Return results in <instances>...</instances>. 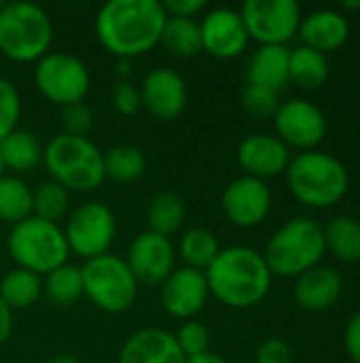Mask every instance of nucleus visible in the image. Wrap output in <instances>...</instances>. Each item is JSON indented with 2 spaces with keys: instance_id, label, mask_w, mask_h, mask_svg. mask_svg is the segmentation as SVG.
<instances>
[{
  "instance_id": "f257e3e1",
  "label": "nucleus",
  "mask_w": 360,
  "mask_h": 363,
  "mask_svg": "<svg viewBox=\"0 0 360 363\" xmlns=\"http://www.w3.org/2000/svg\"><path fill=\"white\" fill-rule=\"evenodd\" d=\"M166 19L157 0H110L95 15V36L117 60H132L159 45Z\"/></svg>"
},
{
  "instance_id": "f03ea898",
  "label": "nucleus",
  "mask_w": 360,
  "mask_h": 363,
  "mask_svg": "<svg viewBox=\"0 0 360 363\" xmlns=\"http://www.w3.org/2000/svg\"><path fill=\"white\" fill-rule=\"evenodd\" d=\"M204 274L208 291L229 308L257 306L272 287V272L263 255L250 247L221 249Z\"/></svg>"
},
{
  "instance_id": "7ed1b4c3",
  "label": "nucleus",
  "mask_w": 360,
  "mask_h": 363,
  "mask_svg": "<svg viewBox=\"0 0 360 363\" xmlns=\"http://www.w3.org/2000/svg\"><path fill=\"white\" fill-rule=\"evenodd\" d=\"M42 162L51 179L68 191H93L106 179L104 153L87 136H53L42 149Z\"/></svg>"
},
{
  "instance_id": "20e7f679",
  "label": "nucleus",
  "mask_w": 360,
  "mask_h": 363,
  "mask_svg": "<svg viewBox=\"0 0 360 363\" xmlns=\"http://www.w3.org/2000/svg\"><path fill=\"white\" fill-rule=\"evenodd\" d=\"M286 183L291 194L301 204L312 208H329L346 196L350 174L337 157L314 149L291 160L286 168Z\"/></svg>"
},
{
  "instance_id": "39448f33",
  "label": "nucleus",
  "mask_w": 360,
  "mask_h": 363,
  "mask_svg": "<svg viewBox=\"0 0 360 363\" xmlns=\"http://www.w3.org/2000/svg\"><path fill=\"white\" fill-rule=\"evenodd\" d=\"M323 225L310 217H297L284 223L267 242L263 259L272 277L297 279L303 272L320 266L325 257Z\"/></svg>"
},
{
  "instance_id": "423d86ee",
  "label": "nucleus",
  "mask_w": 360,
  "mask_h": 363,
  "mask_svg": "<svg viewBox=\"0 0 360 363\" xmlns=\"http://www.w3.org/2000/svg\"><path fill=\"white\" fill-rule=\"evenodd\" d=\"M53 43V23L34 2H4L0 11V53L13 62H38Z\"/></svg>"
},
{
  "instance_id": "0eeeda50",
  "label": "nucleus",
  "mask_w": 360,
  "mask_h": 363,
  "mask_svg": "<svg viewBox=\"0 0 360 363\" xmlns=\"http://www.w3.org/2000/svg\"><path fill=\"white\" fill-rule=\"evenodd\" d=\"M6 249L17 268L34 274H49L68 262L70 249L64 230L57 223L28 217L15 223L6 238Z\"/></svg>"
},
{
  "instance_id": "6e6552de",
  "label": "nucleus",
  "mask_w": 360,
  "mask_h": 363,
  "mask_svg": "<svg viewBox=\"0 0 360 363\" xmlns=\"http://www.w3.org/2000/svg\"><path fill=\"white\" fill-rule=\"evenodd\" d=\"M83 296L104 313H125L138 298V281L119 255L106 253L81 266Z\"/></svg>"
},
{
  "instance_id": "1a4fd4ad",
  "label": "nucleus",
  "mask_w": 360,
  "mask_h": 363,
  "mask_svg": "<svg viewBox=\"0 0 360 363\" xmlns=\"http://www.w3.org/2000/svg\"><path fill=\"white\" fill-rule=\"evenodd\" d=\"M34 81L38 91L62 108L83 102L91 85L87 66L76 55L62 51H49L36 62Z\"/></svg>"
},
{
  "instance_id": "9d476101",
  "label": "nucleus",
  "mask_w": 360,
  "mask_h": 363,
  "mask_svg": "<svg viewBox=\"0 0 360 363\" xmlns=\"http://www.w3.org/2000/svg\"><path fill=\"white\" fill-rule=\"evenodd\" d=\"M117 234V221L112 211L102 202H85L76 206L64 228V236L70 253L85 262L106 255Z\"/></svg>"
},
{
  "instance_id": "9b49d317",
  "label": "nucleus",
  "mask_w": 360,
  "mask_h": 363,
  "mask_svg": "<svg viewBox=\"0 0 360 363\" xmlns=\"http://www.w3.org/2000/svg\"><path fill=\"white\" fill-rule=\"evenodd\" d=\"M246 32L261 45H286L301 23L295 0H246L240 11Z\"/></svg>"
},
{
  "instance_id": "f8f14e48",
  "label": "nucleus",
  "mask_w": 360,
  "mask_h": 363,
  "mask_svg": "<svg viewBox=\"0 0 360 363\" xmlns=\"http://www.w3.org/2000/svg\"><path fill=\"white\" fill-rule=\"evenodd\" d=\"M276 136L291 149L314 151L327 134V119L323 111L308 100H289L282 102L274 115Z\"/></svg>"
},
{
  "instance_id": "ddd939ff",
  "label": "nucleus",
  "mask_w": 360,
  "mask_h": 363,
  "mask_svg": "<svg viewBox=\"0 0 360 363\" xmlns=\"http://www.w3.org/2000/svg\"><path fill=\"white\" fill-rule=\"evenodd\" d=\"M125 264L138 283L161 285L176 270V249L170 238L146 230L132 240Z\"/></svg>"
},
{
  "instance_id": "4468645a",
  "label": "nucleus",
  "mask_w": 360,
  "mask_h": 363,
  "mask_svg": "<svg viewBox=\"0 0 360 363\" xmlns=\"http://www.w3.org/2000/svg\"><path fill=\"white\" fill-rule=\"evenodd\" d=\"M223 211L238 228H255L272 211V189L255 177H238L223 191Z\"/></svg>"
},
{
  "instance_id": "2eb2a0df",
  "label": "nucleus",
  "mask_w": 360,
  "mask_h": 363,
  "mask_svg": "<svg viewBox=\"0 0 360 363\" xmlns=\"http://www.w3.org/2000/svg\"><path fill=\"white\" fill-rule=\"evenodd\" d=\"M199 32L202 51L219 60L238 57L250 40L240 11L227 6L208 11L206 17L199 21Z\"/></svg>"
},
{
  "instance_id": "dca6fc26",
  "label": "nucleus",
  "mask_w": 360,
  "mask_h": 363,
  "mask_svg": "<svg viewBox=\"0 0 360 363\" xmlns=\"http://www.w3.org/2000/svg\"><path fill=\"white\" fill-rule=\"evenodd\" d=\"M140 100L149 115L159 121H172L180 117L187 106V83L168 66L155 68L140 85Z\"/></svg>"
},
{
  "instance_id": "f3484780",
  "label": "nucleus",
  "mask_w": 360,
  "mask_h": 363,
  "mask_svg": "<svg viewBox=\"0 0 360 363\" xmlns=\"http://www.w3.org/2000/svg\"><path fill=\"white\" fill-rule=\"evenodd\" d=\"M206 274L193 268H178L161 283V306L174 319H193L208 302Z\"/></svg>"
},
{
  "instance_id": "a211bd4d",
  "label": "nucleus",
  "mask_w": 360,
  "mask_h": 363,
  "mask_svg": "<svg viewBox=\"0 0 360 363\" xmlns=\"http://www.w3.org/2000/svg\"><path fill=\"white\" fill-rule=\"evenodd\" d=\"M291 160V149L276 134H250L238 147L240 166L261 181L286 172Z\"/></svg>"
},
{
  "instance_id": "6ab92c4d",
  "label": "nucleus",
  "mask_w": 360,
  "mask_h": 363,
  "mask_svg": "<svg viewBox=\"0 0 360 363\" xmlns=\"http://www.w3.org/2000/svg\"><path fill=\"white\" fill-rule=\"evenodd\" d=\"M185 359L174 334L159 328L132 334L119 355V363H185Z\"/></svg>"
},
{
  "instance_id": "aec40b11",
  "label": "nucleus",
  "mask_w": 360,
  "mask_h": 363,
  "mask_svg": "<svg viewBox=\"0 0 360 363\" xmlns=\"http://www.w3.org/2000/svg\"><path fill=\"white\" fill-rule=\"evenodd\" d=\"M344 289V281L337 270L329 266H316L301 277H297L295 283V300L303 311L310 313H323L331 308Z\"/></svg>"
},
{
  "instance_id": "412c9836",
  "label": "nucleus",
  "mask_w": 360,
  "mask_h": 363,
  "mask_svg": "<svg viewBox=\"0 0 360 363\" xmlns=\"http://www.w3.org/2000/svg\"><path fill=\"white\" fill-rule=\"evenodd\" d=\"M306 47H312L320 53L339 49L350 36L348 17L333 9H320L301 19L299 32Z\"/></svg>"
},
{
  "instance_id": "4be33fe9",
  "label": "nucleus",
  "mask_w": 360,
  "mask_h": 363,
  "mask_svg": "<svg viewBox=\"0 0 360 363\" xmlns=\"http://www.w3.org/2000/svg\"><path fill=\"white\" fill-rule=\"evenodd\" d=\"M289 57H291V49H286V45H261L250 55L246 66L248 85H261L280 91L291 81Z\"/></svg>"
},
{
  "instance_id": "5701e85b",
  "label": "nucleus",
  "mask_w": 360,
  "mask_h": 363,
  "mask_svg": "<svg viewBox=\"0 0 360 363\" xmlns=\"http://www.w3.org/2000/svg\"><path fill=\"white\" fill-rule=\"evenodd\" d=\"M0 157L6 170L30 172L42 162V147L32 132L17 128L0 140Z\"/></svg>"
},
{
  "instance_id": "b1692460",
  "label": "nucleus",
  "mask_w": 360,
  "mask_h": 363,
  "mask_svg": "<svg viewBox=\"0 0 360 363\" xmlns=\"http://www.w3.org/2000/svg\"><path fill=\"white\" fill-rule=\"evenodd\" d=\"M289 79L299 85L301 89H318L327 83L329 79V62L327 55L299 45L295 49H291V57H289Z\"/></svg>"
},
{
  "instance_id": "393cba45",
  "label": "nucleus",
  "mask_w": 360,
  "mask_h": 363,
  "mask_svg": "<svg viewBox=\"0 0 360 363\" xmlns=\"http://www.w3.org/2000/svg\"><path fill=\"white\" fill-rule=\"evenodd\" d=\"M325 249L337 259L356 264L360 262V221L348 215L333 217L325 228Z\"/></svg>"
},
{
  "instance_id": "a878e982",
  "label": "nucleus",
  "mask_w": 360,
  "mask_h": 363,
  "mask_svg": "<svg viewBox=\"0 0 360 363\" xmlns=\"http://www.w3.org/2000/svg\"><path fill=\"white\" fill-rule=\"evenodd\" d=\"M185 215H187L185 200L176 191H159L151 200L149 211H146L149 232L170 238L172 234H176L180 230Z\"/></svg>"
},
{
  "instance_id": "bb28decb",
  "label": "nucleus",
  "mask_w": 360,
  "mask_h": 363,
  "mask_svg": "<svg viewBox=\"0 0 360 363\" xmlns=\"http://www.w3.org/2000/svg\"><path fill=\"white\" fill-rule=\"evenodd\" d=\"M42 294V281L38 274L23 268L8 270L0 281V298L11 311L30 308Z\"/></svg>"
},
{
  "instance_id": "cd10ccee",
  "label": "nucleus",
  "mask_w": 360,
  "mask_h": 363,
  "mask_svg": "<svg viewBox=\"0 0 360 363\" xmlns=\"http://www.w3.org/2000/svg\"><path fill=\"white\" fill-rule=\"evenodd\" d=\"M219 253H221V247H219L216 236L204 228H193L185 232L178 245V255L185 262V266L199 270V272H206Z\"/></svg>"
},
{
  "instance_id": "c85d7f7f",
  "label": "nucleus",
  "mask_w": 360,
  "mask_h": 363,
  "mask_svg": "<svg viewBox=\"0 0 360 363\" xmlns=\"http://www.w3.org/2000/svg\"><path fill=\"white\" fill-rule=\"evenodd\" d=\"M159 45H163L170 53L180 55V57H193V55L202 53L199 21L168 17L163 23V30H161Z\"/></svg>"
},
{
  "instance_id": "c756f323",
  "label": "nucleus",
  "mask_w": 360,
  "mask_h": 363,
  "mask_svg": "<svg viewBox=\"0 0 360 363\" xmlns=\"http://www.w3.org/2000/svg\"><path fill=\"white\" fill-rule=\"evenodd\" d=\"M32 217V189L19 177H0V221L19 223Z\"/></svg>"
},
{
  "instance_id": "7c9ffc66",
  "label": "nucleus",
  "mask_w": 360,
  "mask_h": 363,
  "mask_svg": "<svg viewBox=\"0 0 360 363\" xmlns=\"http://www.w3.org/2000/svg\"><path fill=\"white\" fill-rule=\"evenodd\" d=\"M42 291L57 306H70V304H74L83 296L81 268L74 266V264H68V262L62 264L59 268H55L53 272H49L45 277Z\"/></svg>"
},
{
  "instance_id": "2f4dec72",
  "label": "nucleus",
  "mask_w": 360,
  "mask_h": 363,
  "mask_svg": "<svg viewBox=\"0 0 360 363\" xmlns=\"http://www.w3.org/2000/svg\"><path fill=\"white\" fill-rule=\"evenodd\" d=\"M146 168L144 153L134 145H117L104 153V170L106 179L117 183H132L142 177Z\"/></svg>"
},
{
  "instance_id": "473e14b6",
  "label": "nucleus",
  "mask_w": 360,
  "mask_h": 363,
  "mask_svg": "<svg viewBox=\"0 0 360 363\" xmlns=\"http://www.w3.org/2000/svg\"><path fill=\"white\" fill-rule=\"evenodd\" d=\"M68 208H70V191L55 181H47L38 185L36 191H32V215L42 221L57 223L62 217H66Z\"/></svg>"
},
{
  "instance_id": "72a5a7b5",
  "label": "nucleus",
  "mask_w": 360,
  "mask_h": 363,
  "mask_svg": "<svg viewBox=\"0 0 360 363\" xmlns=\"http://www.w3.org/2000/svg\"><path fill=\"white\" fill-rule=\"evenodd\" d=\"M242 104L257 119H274L282 102H280V91L261 85H246L242 91Z\"/></svg>"
},
{
  "instance_id": "f704fd0d",
  "label": "nucleus",
  "mask_w": 360,
  "mask_h": 363,
  "mask_svg": "<svg viewBox=\"0 0 360 363\" xmlns=\"http://www.w3.org/2000/svg\"><path fill=\"white\" fill-rule=\"evenodd\" d=\"M21 117V98L17 87L0 77V140L6 138L13 130H17Z\"/></svg>"
},
{
  "instance_id": "c9c22d12",
  "label": "nucleus",
  "mask_w": 360,
  "mask_h": 363,
  "mask_svg": "<svg viewBox=\"0 0 360 363\" xmlns=\"http://www.w3.org/2000/svg\"><path fill=\"white\" fill-rule=\"evenodd\" d=\"M174 338H176L178 349L182 351L185 357H193V355L206 353L208 345H210V334H208L206 325L195 321V319L185 321Z\"/></svg>"
},
{
  "instance_id": "e433bc0d",
  "label": "nucleus",
  "mask_w": 360,
  "mask_h": 363,
  "mask_svg": "<svg viewBox=\"0 0 360 363\" xmlns=\"http://www.w3.org/2000/svg\"><path fill=\"white\" fill-rule=\"evenodd\" d=\"M62 125H64V134L85 136L93 125V113L85 102L68 104L62 108Z\"/></svg>"
},
{
  "instance_id": "4c0bfd02",
  "label": "nucleus",
  "mask_w": 360,
  "mask_h": 363,
  "mask_svg": "<svg viewBox=\"0 0 360 363\" xmlns=\"http://www.w3.org/2000/svg\"><path fill=\"white\" fill-rule=\"evenodd\" d=\"M110 102L112 108L123 115V117H132L142 108V100H140V89L136 85H132L129 81H117L110 94Z\"/></svg>"
},
{
  "instance_id": "58836bf2",
  "label": "nucleus",
  "mask_w": 360,
  "mask_h": 363,
  "mask_svg": "<svg viewBox=\"0 0 360 363\" xmlns=\"http://www.w3.org/2000/svg\"><path fill=\"white\" fill-rule=\"evenodd\" d=\"M255 363H293V351L284 340L269 338L259 347Z\"/></svg>"
},
{
  "instance_id": "ea45409f",
  "label": "nucleus",
  "mask_w": 360,
  "mask_h": 363,
  "mask_svg": "<svg viewBox=\"0 0 360 363\" xmlns=\"http://www.w3.org/2000/svg\"><path fill=\"white\" fill-rule=\"evenodd\" d=\"M163 11L168 17H178V19H193L197 13L206 9L204 0H166L161 2Z\"/></svg>"
},
{
  "instance_id": "a19ab883",
  "label": "nucleus",
  "mask_w": 360,
  "mask_h": 363,
  "mask_svg": "<svg viewBox=\"0 0 360 363\" xmlns=\"http://www.w3.org/2000/svg\"><path fill=\"white\" fill-rule=\"evenodd\" d=\"M344 347L348 357L354 363H360V311L348 321L344 334Z\"/></svg>"
},
{
  "instance_id": "79ce46f5",
  "label": "nucleus",
  "mask_w": 360,
  "mask_h": 363,
  "mask_svg": "<svg viewBox=\"0 0 360 363\" xmlns=\"http://www.w3.org/2000/svg\"><path fill=\"white\" fill-rule=\"evenodd\" d=\"M13 332V311L0 298V347L11 338Z\"/></svg>"
},
{
  "instance_id": "37998d69",
  "label": "nucleus",
  "mask_w": 360,
  "mask_h": 363,
  "mask_svg": "<svg viewBox=\"0 0 360 363\" xmlns=\"http://www.w3.org/2000/svg\"><path fill=\"white\" fill-rule=\"evenodd\" d=\"M185 363H227L223 357H219L216 353L212 351H206V353H199V355H193V357H187Z\"/></svg>"
},
{
  "instance_id": "c03bdc74",
  "label": "nucleus",
  "mask_w": 360,
  "mask_h": 363,
  "mask_svg": "<svg viewBox=\"0 0 360 363\" xmlns=\"http://www.w3.org/2000/svg\"><path fill=\"white\" fill-rule=\"evenodd\" d=\"M115 72H117L119 81H129V77H132V60H127V57H119V60H117V68H115Z\"/></svg>"
},
{
  "instance_id": "a18cd8bd",
  "label": "nucleus",
  "mask_w": 360,
  "mask_h": 363,
  "mask_svg": "<svg viewBox=\"0 0 360 363\" xmlns=\"http://www.w3.org/2000/svg\"><path fill=\"white\" fill-rule=\"evenodd\" d=\"M47 363H79L72 355H55V357H51Z\"/></svg>"
},
{
  "instance_id": "49530a36",
  "label": "nucleus",
  "mask_w": 360,
  "mask_h": 363,
  "mask_svg": "<svg viewBox=\"0 0 360 363\" xmlns=\"http://www.w3.org/2000/svg\"><path fill=\"white\" fill-rule=\"evenodd\" d=\"M4 170H6V168H4V164H2V157H0V177H4Z\"/></svg>"
},
{
  "instance_id": "de8ad7c7",
  "label": "nucleus",
  "mask_w": 360,
  "mask_h": 363,
  "mask_svg": "<svg viewBox=\"0 0 360 363\" xmlns=\"http://www.w3.org/2000/svg\"><path fill=\"white\" fill-rule=\"evenodd\" d=\"M2 6H4V2H2V0H0V11H2Z\"/></svg>"
}]
</instances>
